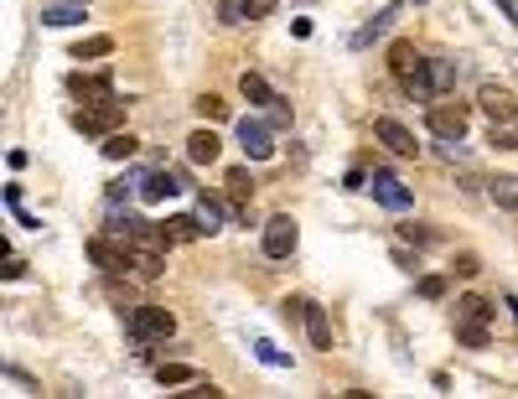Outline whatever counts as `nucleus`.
<instances>
[{
	"mask_svg": "<svg viewBox=\"0 0 518 399\" xmlns=\"http://www.w3.org/2000/svg\"><path fill=\"white\" fill-rule=\"evenodd\" d=\"M104 296H109V301H115L120 311H135V307H140V301H135V291H130V285H120L115 275L104 280Z\"/></svg>",
	"mask_w": 518,
	"mask_h": 399,
	"instance_id": "nucleus-26",
	"label": "nucleus"
},
{
	"mask_svg": "<svg viewBox=\"0 0 518 399\" xmlns=\"http://www.w3.org/2000/svg\"><path fill=\"white\" fill-rule=\"evenodd\" d=\"M503 307L514 311V327H518V296H508V301H503Z\"/></svg>",
	"mask_w": 518,
	"mask_h": 399,
	"instance_id": "nucleus-38",
	"label": "nucleus"
},
{
	"mask_svg": "<svg viewBox=\"0 0 518 399\" xmlns=\"http://www.w3.org/2000/svg\"><path fill=\"white\" fill-rule=\"evenodd\" d=\"M457 275H461V280L482 275V259H477V254H472V249H461V254H457Z\"/></svg>",
	"mask_w": 518,
	"mask_h": 399,
	"instance_id": "nucleus-31",
	"label": "nucleus"
},
{
	"mask_svg": "<svg viewBox=\"0 0 518 399\" xmlns=\"http://www.w3.org/2000/svg\"><path fill=\"white\" fill-rule=\"evenodd\" d=\"M182 187H187V172H151V177H140V203H161V197H171Z\"/></svg>",
	"mask_w": 518,
	"mask_h": 399,
	"instance_id": "nucleus-10",
	"label": "nucleus"
},
{
	"mask_svg": "<svg viewBox=\"0 0 518 399\" xmlns=\"http://www.w3.org/2000/svg\"><path fill=\"white\" fill-rule=\"evenodd\" d=\"M389 73H394V84H404L410 99H435V89H430V58L415 42H389Z\"/></svg>",
	"mask_w": 518,
	"mask_h": 399,
	"instance_id": "nucleus-1",
	"label": "nucleus"
},
{
	"mask_svg": "<svg viewBox=\"0 0 518 399\" xmlns=\"http://www.w3.org/2000/svg\"><path fill=\"white\" fill-rule=\"evenodd\" d=\"M223 182H228V197H234V203H249V197H254V177H249L244 166H234Z\"/></svg>",
	"mask_w": 518,
	"mask_h": 399,
	"instance_id": "nucleus-23",
	"label": "nucleus"
},
{
	"mask_svg": "<svg viewBox=\"0 0 518 399\" xmlns=\"http://www.w3.org/2000/svg\"><path fill=\"white\" fill-rule=\"evenodd\" d=\"M42 21L47 27H78L84 21V0H47L42 5Z\"/></svg>",
	"mask_w": 518,
	"mask_h": 399,
	"instance_id": "nucleus-13",
	"label": "nucleus"
},
{
	"mask_svg": "<svg viewBox=\"0 0 518 399\" xmlns=\"http://www.w3.org/2000/svg\"><path fill=\"white\" fill-rule=\"evenodd\" d=\"M161 234H166V244H197L208 228H203V218L197 213H171L161 223Z\"/></svg>",
	"mask_w": 518,
	"mask_h": 399,
	"instance_id": "nucleus-9",
	"label": "nucleus"
},
{
	"mask_svg": "<svg viewBox=\"0 0 518 399\" xmlns=\"http://www.w3.org/2000/svg\"><path fill=\"white\" fill-rule=\"evenodd\" d=\"M197 218H203V228H208V234H218V228H223V218H228L223 197H213V192H197Z\"/></svg>",
	"mask_w": 518,
	"mask_h": 399,
	"instance_id": "nucleus-16",
	"label": "nucleus"
},
{
	"mask_svg": "<svg viewBox=\"0 0 518 399\" xmlns=\"http://www.w3.org/2000/svg\"><path fill=\"white\" fill-rule=\"evenodd\" d=\"M109 52H115V36H89V42H78V47H73V58H78V62L109 58Z\"/></svg>",
	"mask_w": 518,
	"mask_h": 399,
	"instance_id": "nucleus-22",
	"label": "nucleus"
},
{
	"mask_svg": "<svg viewBox=\"0 0 518 399\" xmlns=\"http://www.w3.org/2000/svg\"><path fill=\"white\" fill-rule=\"evenodd\" d=\"M373 140H379L384 151H394V156H420V140H415L399 120H389V115H379V120H373Z\"/></svg>",
	"mask_w": 518,
	"mask_h": 399,
	"instance_id": "nucleus-6",
	"label": "nucleus"
},
{
	"mask_svg": "<svg viewBox=\"0 0 518 399\" xmlns=\"http://www.w3.org/2000/svg\"><path fill=\"white\" fill-rule=\"evenodd\" d=\"M239 5H244V16H249V21H265V16H270L280 0H239Z\"/></svg>",
	"mask_w": 518,
	"mask_h": 399,
	"instance_id": "nucleus-33",
	"label": "nucleus"
},
{
	"mask_svg": "<svg viewBox=\"0 0 518 399\" xmlns=\"http://www.w3.org/2000/svg\"><path fill=\"white\" fill-rule=\"evenodd\" d=\"M306 307H311V301H306V296H285V322H306Z\"/></svg>",
	"mask_w": 518,
	"mask_h": 399,
	"instance_id": "nucleus-35",
	"label": "nucleus"
},
{
	"mask_svg": "<svg viewBox=\"0 0 518 399\" xmlns=\"http://www.w3.org/2000/svg\"><path fill=\"white\" fill-rule=\"evenodd\" d=\"M197 115H203L208 124L228 120V99H218V93H203V99H197Z\"/></svg>",
	"mask_w": 518,
	"mask_h": 399,
	"instance_id": "nucleus-25",
	"label": "nucleus"
},
{
	"mask_svg": "<svg viewBox=\"0 0 518 399\" xmlns=\"http://www.w3.org/2000/svg\"><path fill=\"white\" fill-rule=\"evenodd\" d=\"M296 239H301V234H296V218L291 213H275L270 223H265V254H270V259H291V254H296Z\"/></svg>",
	"mask_w": 518,
	"mask_h": 399,
	"instance_id": "nucleus-5",
	"label": "nucleus"
},
{
	"mask_svg": "<svg viewBox=\"0 0 518 399\" xmlns=\"http://www.w3.org/2000/svg\"><path fill=\"white\" fill-rule=\"evenodd\" d=\"M124 124V99L115 93H104V99H89L78 115H73V130L78 135H89V140H104V135H115Z\"/></svg>",
	"mask_w": 518,
	"mask_h": 399,
	"instance_id": "nucleus-2",
	"label": "nucleus"
},
{
	"mask_svg": "<svg viewBox=\"0 0 518 399\" xmlns=\"http://www.w3.org/2000/svg\"><path fill=\"white\" fill-rule=\"evenodd\" d=\"M21 275H27V259L11 254V259H5V280H21Z\"/></svg>",
	"mask_w": 518,
	"mask_h": 399,
	"instance_id": "nucleus-36",
	"label": "nucleus"
},
{
	"mask_svg": "<svg viewBox=\"0 0 518 399\" xmlns=\"http://www.w3.org/2000/svg\"><path fill=\"white\" fill-rule=\"evenodd\" d=\"M171 332H177V316L166 307H146L140 301V307L130 311V338L135 342H166Z\"/></svg>",
	"mask_w": 518,
	"mask_h": 399,
	"instance_id": "nucleus-3",
	"label": "nucleus"
},
{
	"mask_svg": "<svg viewBox=\"0 0 518 399\" xmlns=\"http://www.w3.org/2000/svg\"><path fill=\"white\" fill-rule=\"evenodd\" d=\"M182 395H192V399H218V395H223V389H218L213 379H203V373H197V379H192V384H187Z\"/></svg>",
	"mask_w": 518,
	"mask_h": 399,
	"instance_id": "nucleus-30",
	"label": "nucleus"
},
{
	"mask_svg": "<svg viewBox=\"0 0 518 399\" xmlns=\"http://www.w3.org/2000/svg\"><path fill=\"white\" fill-rule=\"evenodd\" d=\"M68 93H78L84 104H89V99H104V93H109V73H99V78H84V73H73V78H68Z\"/></svg>",
	"mask_w": 518,
	"mask_h": 399,
	"instance_id": "nucleus-17",
	"label": "nucleus"
},
{
	"mask_svg": "<svg viewBox=\"0 0 518 399\" xmlns=\"http://www.w3.org/2000/svg\"><path fill=\"white\" fill-rule=\"evenodd\" d=\"M239 93H244V99L254 104V109H270L275 99H280V93H275L270 84L259 78V73H244V78H239Z\"/></svg>",
	"mask_w": 518,
	"mask_h": 399,
	"instance_id": "nucleus-15",
	"label": "nucleus"
},
{
	"mask_svg": "<svg viewBox=\"0 0 518 399\" xmlns=\"http://www.w3.org/2000/svg\"><path fill=\"white\" fill-rule=\"evenodd\" d=\"M457 84V62H446V58H430V89L435 93H446Z\"/></svg>",
	"mask_w": 518,
	"mask_h": 399,
	"instance_id": "nucleus-24",
	"label": "nucleus"
},
{
	"mask_svg": "<svg viewBox=\"0 0 518 399\" xmlns=\"http://www.w3.org/2000/svg\"><path fill=\"white\" fill-rule=\"evenodd\" d=\"M99 151L109 156V161H130V156H135V135L115 130V135H104V146H99Z\"/></svg>",
	"mask_w": 518,
	"mask_h": 399,
	"instance_id": "nucleus-21",
	"label": "nucleus"
},
{
	"mask_svg": "<svg viewBox=\"0 0 518 399\" xmlns=\"http://www.w3.org/2000/svg\"><path fill=\"white\" fill-rule=\"evenodd\" d=\"M488 140L492 146H503V151H518V109L514 115H503V120H492Z\"/></svg>",
	"mask_w": 518,
	"mask_h": 399,
	"instance_id": "nucleus-19",
	"label": "nucleus"
},
{
	"mask_svg": "<svg viewBox=\"0 0 518 399\" xmlns=\"http://www.w3.org/2000/svg\"><path fill=\"white\" fill-rule=\"evenodd\" d=\"M270 124H291V109H285L280 99H275V104H270Z\"/></svg>",
	"mask_w": 518,
	"mask_h": 399,
	"instance_id": "nucleus-37",
	"label": "nucleus"
},
{
	"mask_svg": "<svg viewBox=\"0 0 518 399\" xmlns=\"http://www.w3.org/2000/svg\"><path fill=\"white\" fill-rule=\"evenodd\" d=\"M306 338H311L316 353H332V316L322 307H306Z\"/></svg>",
	"mask_w": 518,
	"mask_h": 399,
	"instance_id": "nucleus-12",
	"label": "nucleus"
},
{
	"mask_svg": "<svg viewBox=\"0 0 518 399\" xmlns=\"http://www.w3.org/2000/svg\"><path fill=\"white\" fill-rule=\"evenodd\" d=\"M457 322H477V327H488L492 307L482 301V296H457Z\"/></svg>",
	"mask_w": 518,
	"mask_h": 399,
	"instance_id": "nucleus-18",
	"label": "nucleus"
},
{
	"mask_svg": "<svg viewBox=\"0 0 518 399\" xmlns=\"http://www.w3.org/2000/svg\"><path fill=\"white\" fill-rule=\"evenodd\" d=\"M426 124H430V135H435V140H461V135H466V124H472V109L457 104V99H451V104H430Z\"/></svg>",
	"mask_w": 518,
	"mask_h": 399,
	"instance_id": "nucleus-4",
	"label": "nucleus"
},
{
	"mask_svg": "<svg viewBox=\"0 0 518 399\" xmlns=\"http://www.w3.org/2000/svg\"><path fill=\"white\" fill-rule=\"evenodd\" d=\"M394 16H399V11H384V16H373V21H368V27L353 36V47H368V42H373L379 31H389V21H394Z\"/></svg>",
	"mask_w": 518,
	"mask_h": 399,
	"instance_id": "nucleus-27",
	"label": "nucleus"
},
{
	"mask_svg": "<svg viewBox=\"0 0 518 399\" xmlns=\"http://www.w3.org/2000/svg\"><path fill=\"white\" fill-rule=\"evenodd\" d=\"M399 239H410V244H430L435 234H430V228H420V223H399Z\"/></svg>",
	"mask_w": 518,
	"mask_h": 399,
	"instance_id": "nucleus-34",
	"label": "nucleus"
},
{
	"mask_svg": "<svg viewBox=\"0 0 518 399\" xmlns=\"http://www.w3.org/2000/svg\"><path fill=\"white\" fill-rule=\"evenodd\" d=\"M457 338L466 347H488V327H477V322H457Z\"/></svg>",
	"mask_w": 518,
	"mask_h": 399,
	"instance_id": "nucleus-29",
	"label": "nucleus"
},
{
	"mask_svg": "<svg viewBox=\"0 0 518 399\" xmlns=\"http://www.w3.org/2000/svg\"><path fill=\"white\" fill-rule=\"evenodd\" d=\"M477 104H482V115H488V120H503V115H514V109H518V104H514V93H508V89H498V84H482Z\"/></svg>",
	"mask_w": 518,
	"mask_h": 399,
	"instance_id": "nucleus-14",
	"label": "nucleus"
},
{
	"mask_svg": "<svg viewBox=\"0 0 518 399\" xmlns=\"http://www.w3.org/2000/svg\"><path fill=\"white\" fill-rule=\"evenodd\" d=\"M373 203H379V208H389V213H404V208H410V203H415V197H410V187L399 182V177H389V172H373Z\"/></svg>",
	"mask_w": 518,
	"mask_h": 399,
	"instance_id": "nucleus-7",
	"label": "nucleus"
},
{
	"mask_svg": "<svg viewBox=\"0 0 518 399\" xmlns=\"http://www.w3.org/2000/svg\"><path fill=\"white\" fill-rule=\"evenodd\" d=\"M420 296L426 301H441L446 296V275H420Z\"/></svg>",
	"mask_w": 518,
	"mask_h": 399,
	"instance_id": "nucleus-32",
	"label": "nucleus"
},
{
	"mask_svg": "<svg viewBox=\"0 0 518 399\" xmlns=\"http://www.w3.org/2000/svg\"><path fill=\"white\" fill-rule=\"evenodd\" d=\"M218 151H223V140H218V130H213V124H203V130H192V135H187V156H192L197 166L218 161Z\"/></svg>",
	"mask_w": 518,
	"mask_h": 399,
	"instance_id": "nucleus-11",
	"label": "nucleus"
},
{
	"mask_svg": "<svg viewBox=\"0 0 518 399\" xmlns=\"http://www.w3.org/2000/svg\"><path fill=\"white\" fill-rule=\"evenodd\" d=\"M239 146L249 151V161H270L275 156V130L259 120H239Z\"/></svg>",
	"mask_w": 518,
	"mask_h": 399,
	"instance_id": "nucleus-8",
	"label": "nucleus"
},
{
	"mask_svg": "<svg viewBox=\"0 0 518 399\" xmlns=\"http://www.w3.org/2000/svg\"><path fill=\"white\" fill-rule=\"evenodd\" d=\"M488 197L498 203V208L518 213V177H492V182H488Z\"/></svg>",
	"mask_w": 518,
	"mask_h": 399,
	"instance_id": "nucleus-20",
	"label": "nucleus"
},
{
	"mask_svg": "<svg viewBox=\"0 0 518 399\" xmlns=\"http://www.w3.org/2000/svg\"><path fill=\"white\" fill-rule=\"evenodd\" d=\"M155 379H161V384H192L197 373L187 369V363H161V369H155Z\"/></svg>",
	"mask_w": 518,
	"mask_h": 399,
	"instance_id": "nucleus-28",
	"label": "nucleus"
}]
</instances>
